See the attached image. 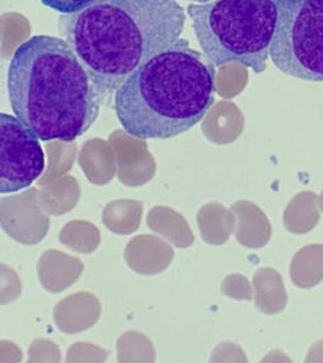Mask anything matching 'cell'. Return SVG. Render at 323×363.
<instances>
[{
    "mask_svg": "<svg viewBox=\"0 0 323 363\" xmlns=\"http://www.w3.org/2000/svg\"><path fill=\"white\" fill-rule=\"evenodd\" d=\"M6 86L11 110L40 142L84 135L105 97L67 40L52 35H34L18 47Z\"/></svg>",
    "mask_w": 323,
    "mask_h": 363,
    "instance_id": "cell-1",
    "label": "cell"
},
{
    "mask_svg": "<svg viewBox=\"0 0 323 363\" xmlns=\"http://www.w3.org/2000/svg\"><path fill=\"white\" fill-rule=\"evenodd\" d=\"M61 21L68 45L110 96L181 38L186 13L177 0H95Z\"/></svg>",
    "mask_w": 323,
    "mask_h": 363,
    "instance_id": "cell-2",
    "label": "cell"
},
{
    "mask_svg": "<svg viewBox=\"0 0 323 363\" xmlns=\"http://www.w3.org/2000/svg\"><path fill=\"white\" fill-rule=\"evenodd\" d=\"M215 91V66L180 38L125 79L114 94V110L129 135L165 140L199 124Z\"/></svg>",
    "mask_w": 323,
    "mask_h": 363,
    "instance_id": "cell-3",
    "label": "cell"
},
{
    "mask_svg": "<svg viewBox=\"0 0 323 363\" xmlns=\"http://www.w3.org/2000/svg\"><path fill=\"white\" fill-rule=\"evenodd\" d=\"M285 1L212 0L188 4L187 13L199 48L215 67L240 63L263 74Z\"/></svg>",
    "mask_w": 323,
    "mask_h": 363,
    "instance_id": "cell-4",
    "label": "cell"
},
{
    "mask_svg": "<svg viewBox=\"0 0 323 363\" xmlns=\"http://www.w3.org/2000/svg\"><path fill=\"white\" fill-rule=\"evenodd\" d=\"M270 58L280 72L323 81V0H287L273 38Z\"/></svg>",
    "mask_w": 323,
    "mask_h": 363,
    "instance_id": "cell-5",
    "label": "cell"
},
{
    "mask_svg": "<svg viewBox=\"0 0 323 363\" xmlns=\"http://www.w3.org/2000/svg\"><path fill=\"white\" fill-rule=\"evenodd\" d=\"M45 167L40 139L17 116L0 113V193L31 187Z\"/></svg>",
    "mask_w": 323,
    "mask_h": 363,
    "instance_id": "cell-6",
    "label": "cell"
},
{
    "mask_svg": "<svg viewBox=\"0 0 323 363\" xmlns=\"http://www.w3.org/2000/svg\"><path fill=\"white\" fill-rule=\"evenodd\" d=\"M231 211L236 215V240L248 249H261L270 241L272 226L261 207L250 201H238Z\"/></svg>",
    "mask_w": 323,
    "mask_h": 363,
    "instance_id": "cell-7",
    "label": "cell"
},
{
    "mask_svg": "<svg viewBox=\"0 0 323 363\" xmlns=\"http://www.w3.org/2000/svg\"><path fill=\"white\" fill-rule=\"evenodd\" d=\"M256 290V306L267 315L283 312L288 303V294L283 278L272 267H261L253 280Z\"/></svg>",
    "mask_w": 323,
    "mask_h": 363,
    "instance_id": "cell-8",
    "label": "cell"
},
{
    "mask_svg": "<svg viewBox=\"0 0 323 363\" xmlns=\"http://www.w3.org/2000/svg\"><path fill=\"white\" fill-rule=\"evenodd\" d=\"M319 217L317 194L305 191L295 194L284 211V227L288 233L303 235L317 226Z\"/></svg>",
    "mask_w": 323,
    "mask_h": 363,
    "instance_id": "cell-9",
    "label": "cell"
},
{
    "mask_svg": "<svg viewBox=\"0 0 323 363\" xmlns=\"http://www.w3.org/2000/svg\"><path fill=\"white\" fill-rule=\"evenodd\" d=\"M290 279L295 286L311 289L323 280V245H307L292 259Z\"/></svg>",
    "mask_w": 323,
    "mask_h": 363,
    "instance_id": "cell-10",
    "label": "cell"
},
{
    "mask_svg": "<svg viewBox=\"0 0 323 363\" xmlns=\"http://www.w3.org/2000/svg\"><path fill=\"white\" fill-rule=\"evenodd\" d=\"M214 111L216 113L215 143L229 144L235 142L244 131V115L240 108L231 102H221Z\"/></svg>",
    "mask_w": 323,
    "mask_h": 363,
    "instance_id": "cell-11",
    "label": "cell"
},
{
    "mask_svg": "<svg viewBox=\"0 0 323 363\" xmlns=\"http://www.w3.org/2000/svg\"><path fill=\"white\" fill-rule=\"evenodd\" d=\"M207 212V240L211 244H225L234 231L235 217L220 204L206 207Z\"/></svg>",
    "mask_w": 323,
    "mask_h": 363,
    "instance_id": "cell-12",
    "label": "cell"
},
{
    "mask_svg": "<svg viewBox=\"0 0 323 363\" xmlns=\"http://www.w3.org/2000/svg\"><path fill=\"white\" fill-rule=\"evenodd\" d=\"M222 290L225 294L238 301H251L253 298V290H251L249 280L240 274L229 277L224 281Z\"/></svg>",
    "mask_w": 323,
    "mask_h": 363,
    "instance_id": "cell-13",
    "label": "cell"
},
{
    "mask_svg": "<svg viewBox=\"0 0 323 363\" xmlns=\"http://www.w3.org/2000/svg\"><path fill=\"white\" fill-rule=\"evenodd\" d=\"M94 1L95 0H40L43 6L62 14L77 13L85 9L86 6H90Z\"/></svg>",
    "mask_w": 323,
    "mask_h": 363,
    "instance_id": "cell-14",
    "label": "cell"
},
{
    "mask_svg": "<svg viewBox=\"0 0 323 363\" xmlns=\"http://www.w3.org/2000/svg\"><path fill=\"white\" fill-rule=\"evenodd\" d=\"M306 362H323V340H318L313 345L312 348L310 350Z\"/></svg>",
    "mask_w": 323,
    "mask_h": 363,
    "instance_id": "cell-15",
    "label": "cell"
},
{
    "mask_svg": "<svg viewBox=\"0 0 323 363\" xmlns=\"http://www.w3.org/2000/svg\"><path fill=\"white\" fill-rule=\"evenodd\" d=\"M318 204L321 206V210H322L323 212V191L321 192V194H319V197H318Z\"/></svg>",
    "mask_w": 323,
    "mask_h": 363,
    "instance_id": "cell-16",
    "label": "cell"
},
{
    "mask_svg": "<svg viewBox=\"0 0 323 363\" xmlns=\"http://www.w3.org/2000/svg\"><path fill=\"white\" fill-rule=\"evenodd\" d=\"M191 1H193V3H209V1H212V0H191Z\"/></svg>",
    "mask_w": 323,
    "mask_h": 363,
    "instance_id": "cell-17",
    "label": "cell"
}]
</instances>
